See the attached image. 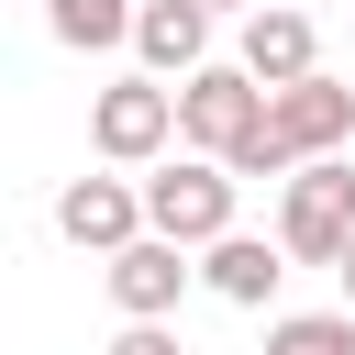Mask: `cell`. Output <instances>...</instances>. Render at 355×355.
<instances>
[{
    "instance_id": "6da1fadb",
    "label": "cell",
    "mask_w": 355,
    "mask_h": 355,
    "mask_svg": "<svg viewBox=\"0 0 355 355\" xmlns=\"http://www.w3.org/2000/svg\"><path fill=\"white\" fill-rule=\"evenodd\" d=\"M277 244H288V266H344L355 255V155H311L277 189Z\"/></svg>"
},
{
    "instance_id": "7a4b0ae2",
    "label": "cell",
    "mask_w": 355,
    "mask_h": 355,
    "mask_svg": "<svg viewBox=\"0 0 355 355\" xmlns=\"http://www.w3.org/2000/svg\"><path fill=\"white\" fill-rule=\"evenodd\" d=\"M233 166H211V155H166V166H144V222L166 233V244H189V255H211L222 233H244L233 222Z\"/></svg>"
},
{
    "instance_id": "3957f363",
    "label": "cell",
    "mask_w": 355,
    "mask_h": 355,
    "mask_svg": "<svg viewBox=\"0 0 355 355\" xmlns=\"http://www.w3.org/2000/svg\"><path fill=\"white\" fill-rule=\"evenodd\" d=\"M255 133H266V89H255L244 67H200V78L178 89V144H189V155L233 166Z\"/></svg>"
},
{
    "instance_id": "277c9868",
    "label": "cell",
    "mask_w": 355,
    "mask_h": 355,
    "mask_svg": "<svg viewBox=\"0 0 355 355\" xmlns=\"http://www.w3.org/2000/svg\"><path fill=\"white\" fill-rule=\"evenodd\" d=\"M89 144H100V166H166V144H178V89H166V78H111V89L89 100Z\"/></svg>"
},
{
    "instance_id": "5b68a950",
    "label": "cell",
    "mask_w": 355,
    "mask_h": 355,
    "mask_svg": "<svg viewBox=\"0 0 355 355\" xmlns=\"http://www.w3.org/2000/svg\"><path fill=\"white\" fill-rule=\"evenodd\" d=\"M233 67L277 100V89H300V78H322V33H311V11L300 0H266V11H244V33H233Z\"/></svg>"
},
{
    "instance_id": "8992f818",
    "label": "cell",
    "mask_w": 355,
    "mask_h": 355,
    "mask_svg": "<svg viewBox=\"0 0 355 355\" xmlns=\"http://www.w3.org/2000/svg\"><path fill=\"white\" fill-rule=\"evenodd\" d=\"M55 233L67 244H89L100 266L122 255V244H144L155 222H144V178H67L55 189Z\"/></svg>"
},
{
    "instance_id": "52a82bcc",
    "label": "cell",
    "mask_w": 355,
    "mask_h": 355,
    "mask_svg": "<svg viewBox=\"0 0 355 355\" xmlns=\"http://www.w3.org/2000/svg\"><path fill=\"white\" fill-rule=\"evenodd\" d=\"M189 244H166V233H144V244H122L111 266H100V288H111V311L122 322H178V300H189Z\"/></svg>"
},
{
    "instance_id": "ba28073f",
    "label": "cell",
    "mask_w": 355,
    "mask_h": 355,
    "mask_svg": "<svg viewBox=\"0 0 355 355\" xmlns=\"http://www.w3.org/2000/svg\"><path fill=\"white\" fill-rule=\"evenodd\" d=\"M266 122H277V144H288L300 166H311V155H355V89H344V78H300V89H277Z\"/></svg>"
},
{
    "instance_id": "9c48e42d",
    "label": "cell",
    "mask_w": 355,
    "mask_h": 355,
    "mask_svg": "<svg viewBox=\"0 0 355 355\" xmlns=\"http://www.w3.org/2000/svg\"><path fill=\"white\" fill-rule=\"evenodd\" d=\"M133 55H144V78H200V67H222L211 55V11L200 0H144V22H133Z\"/></svg>"
},
{
    "instance_id": "30bf717a",
    "label": "cell",
    "mask_w": 355,
    "mask_h": 355,
    "mask_svg": "<svg viewBox=\"0 0 355 355\" xmlns=\"http://www.w3.org/2000/svg\"><path fill=\"white\" fill-rule=\"evenodd\" d=\"M277 277H288V244H277V233H222V244L200 255V288L233 300V311H266Z\"/></svg>"
},
{
    "instance_id": "8fae6325",
    "label": "cell",
    "mask_w": 355,
    "mask_h": 355,
    "mask_svg": "<svg viewBox=\"0 0 355 355\" xmlns=\"http://www.w3.org/2000/svg\"><path fill=\"white\" fill-rule=\"evenodd\" d=\"M133 22H144V0H44V33H55V44H78V55L133 44Z\"/></svg>"
},
{
    "instance_id": "7c38bea8",
    "label": "cell",
    "mask_w": 355,
    "mask_h": 355,
    "mask_svg": "<svg viewBox=\"0 0 355 355\" xmlns=\"http://www.w3.org/2000/svg\"><path fill=\"white\" fill-rule=\"evenodd\" d=\"M266 355H355V311H288L266 322Z\"/></svg>"
},
{
    "instance_id": "4fadbf2b",
    "label": "cell",
    "mask_w": 355,
    "mask_h": 355,
    "mask_svg": "<svg viewBox=\"0 0 355 355\" xmlns=\"http://www.w3.org/2000/svg\"><path fill=\"white\" fill-rule=\"evenodd\" d=\"M100 355H178V333H166V322H122Z\"/></svg>"
},
{
    "instance_id": "5bb4252c",
    "label": "cell",
    "mask_w": 355,
    "mask_h": 355,
    "mask_svg": "<svg viewBox=\"0 0 355 355\" xmlns=\"http://www.w3.org/2000/svg\"><path fill=\"white\" fill-rule=\"evenodd\" d=\"M200 11H211V22H222V11H266V0H200Z\"/></svg>"
},
{
    "instance_id": "9a60e30c",
    "label": "cell",
    "mask_w": 355,
    "mask_h": 355,
    "mask_svg": "<svg viewBox=\"0 0 355 355\" xmlns=\"http://www.w3.org/2000/svg\"><path fill=\"white\" fill-rule=\"evenodd\" d=\"M333 277H344V311H355V255H344V266H333Z\"/></svg>"
}]
</instances>
